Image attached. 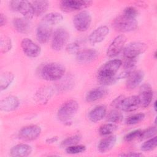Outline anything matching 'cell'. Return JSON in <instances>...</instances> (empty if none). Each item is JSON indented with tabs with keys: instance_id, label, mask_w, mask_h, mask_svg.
I'll return each instance as SVG.
<instances>
[{
	"instance_id": "5b68a950",
	"label": "cell",
	"mask_w": 157,
	"mask_h": 157,
	"mask_svg": "<svg viewBox=\"0 0 157 157\" xmlns=\"http://www.w3.org/2000/svg\"><path fill=\"white\" fill-rule=\"evenodd\" d=\"M10 8L21 13L24 18L28 20L34 16V11L31 2L28 1H12L10 2Z\"/></svg>"
},
{
	"instance_id": "484cf974",
	"label": "cell",
	"mask_w": 157,
	"mask_h": 157,
	"mask_svg": "<svg viewBox=\"0 0 157 157\" xmlns=\"http://www.w3.org/2000/svg\"><path fill=\"white\" fill-rule=\"evenodd\" d=\"M31 2L36 16H40L44 14L49 7V2L47 1H34Z\"/></svg>"
},
{
	"instance_id": "d6986e66",
	"label": "cell",
	"mask_w": 157,
	"mask_h": 157,
	"mask_svg": "<svg viewBox=\"0 0 157 157\" xmlns=\"http://www.w3.org/2000/svg\"><path fill=\"white\" fill-rule=\"evenodd\" d=\"M98 55V52L93 49H84L79 50L76 54V59L80 63H87L94 59Z\"/></svg>"
},
{
	"instance_id": "277c9868",
	"label": "cell",
	"mask_w": 157,
	"mask_h": 157,
	"mask_svg": "<svg viewBox=\"0 0 157 157\" xmlns=\"http://www.w3.org/2000/svg\"><path fill=\"white\" fill-rule=\"evenodd\" d=\"M121 64V61L117 59L107 61L99 68L98 71V78L115 76Z\"/></svg>"
},
{
	"instance_id": "d590c367",
	"label": "cell",
	"mask_w": 157,
	"mask_h": 157,
	"mask_svg": "<svg viewBox=\"0 0 157 157\" xmlns=\"http://www.w3.org/2000/svg\"><path fill=\"white\" fill-rule=\"evenodd\" d=\"M98 80L99 83L102 85H110L115 83L117 81L118 78L115 75L113 77H110L98 78Z\"/></svg>"
},
{
	"instance_id": "1f68e13d",
	"label": "cell",
	"mask_w": 157,
	"mask_h": 157,
	"mask_svg": "<svg viewBox=\"0 0 157 157\" xmlns=\"http://www.w3.org/2000/svg\"><path fill=\"white\" fill-rule=\"evenodd\" d=\"M0 47L2 53H7L12 48V41L7 36H2L0 40Z\"/></svg>"
},
{
	"instance_id": "f35d334b",
	"label": "cell",
	"mask_w": 157,
	"mask_h": 157,
	"mask_svg": "<svg viewBox=\"0 0 157 157\" xmlns=\"http://www.w3.org/2000/svg\"><path fill=\"white\" fill-rule=\"evenodd\" d=\"M123 14H124L126 16L136 18V16L138 14V11L135 7L130 6V7H127L126 8L124 9V12Z\"/></svg>"
},
{
	"instance_id": "f546056e",
	"label": "cell",
	"mask_w": 157,
	"mask_h": 157,
	"mask_svg": "<svg viewBox=\"0 0 157 157\" xmlns=\"http://www.w3.org/2000/svg\"><path fill=\"white\" fill-rule=\"evenodd\" d=\"M157 144V137L154 136L145 142L141 146V150L144 151H148L155 149Z\"/></svg>"
},
{
	"instance_id": "ba28073f",
	"label": "cell",
	"mask_w": 157,
	"mask_h": 157,
	"mask_svg": "<svg viewBox=\"0 0 157 157\" xmlns=\"http://www.w3.org/2000/svg\"><path fill=\"white\" fill-rule=\"evenodd\" d=\"M69 38V33L63 28L57 29L53 34L52 40V48L54 50H61L67 44Z\"/></svg>"
},
{
	"instance_id": "4dcf8cb0",
	"label": "cell",
	"mask_w": 157,
	"mask_h": 157,
	"mask_svg": "<svg viewBox=\"0 0 157 157\" xmlns=\"http://www.w3.org/2000/svg\"><path fill=\"white\" fill-rule=\"evenodd\" d=\"M122 113L117 110H113L110 111L107 116V120L112 123H119L122 120Z\"/></svg>"
},
{
	"instance_id": "52a82bcc",
	"label": "cell",
	"mask_w": 157,
	"mask_h": 157,
	"mask_svg": "<svg viewBox=\"0 0 157 157\" xmlns=\"http://www.w3.org/2000/svg\"><path fill=\"white\" fill-rule=\"evenodd\" d=\"M91 17L90 13L85 10L80 12L73 18V24L75 28L81 32L86 31L90 26Z\"/></svg>"
},
{
	"instance_id": "cb8c5ba5",
	"label": "cell",
	"mask_w": 157,
	"mask_h": 157,
	"mask_svg": "<svg viewBox=\"0 0 157 157\" xmlns=\"http://www.w3.org/2000/svg\"><path fill=\"white\" fill-rule=\"evenodd\" d=\"M106 115V108L103 105H99L91 110L89 114L88 118L92 122L96 123L103 119Z\"/></svg>"
},
{
	"instance_id": "7402d4cb",
	"label": "cell",
	"mask_w": 157,
	"mask_h": 157,
	"mask_svg": "<svg viewBox=\"0 0 157 157\" xmlns=\"http://www.w3.org/2000/svg\"><path fill=\"white\" fill-rule=\"evenodd\" d=\"M108 93L106 88L98 87L90 90L86 95V101L89 102L96 101L104 97Z\"/></svg>"
},
{
	"instance_id": "f6af8a7d",
	"label": "cell",
	"mask_w": 157,
	"mask_h": 157,
	"mask_svg": "<svg viewBox=\"0 0 157 157\" xmlns=\"http://www.w3.org/2000/svg\"><path fill=\"white\" fill-rule=\"evenodd\" d=\"M154 109H155V111L156 110V101H155L154 102Z\"/></svg>"
},
{
	"instance_id": "9a60e30c",
	"label": "cell",
	"mask_w": 157,
	"mask_h": 157,
	"mask_svg": "<svg viewBox=\"0 0 157 157\" xmlns=\"http://www.w3.org/2000/svg\"><path fill=\"white\" fill-rule=\"evenodd\" d=\"M20 104L19 99L15 96H9L0 102V109L4 112H12L17 109Z\"/></svg>"
},
{
	"instance_id": "7c38bea8",
	"label": "cell",
	"mask_w": 157,
	"mask_h": 157,
	"mask_svg": "<svg viewBox=\"0 0 157 157\" xmlns=\"http://www.w3.org/2000/svg\"><path fill=\"white\" fill-rule=\"evenodd\" d=\"M41 133V128L37 125H29L21 128L18 133L20 139L25 140H33Z\"/></svg>"
},
{
	"instance_id": "d4e9b609",
	"label": "cell",
	"mask_w": 157,
	"mask_h": 157,
	"mask_svg": "<svg viewBox=\"0 0 157 157\" xmlns=\"http://www.w3.org/2000/svg\"><path fill=\"white\" fill-rule=\"evenodd\" d=\"M63 19V17L61 13L58 12H50L42 17L41 23L51 26L60 23Z\"/></svg>"
},
{
	"instance_id": "8d00e7d4",
	"label": "cell",
	"mask_w": 157,
	"mask_h": 157,
	"mask_svg": "<svg viewBox=\"0 0 157 157\" xmlns=\"http://www.w3.org/2000/svg\"><path fill=\"white\" fill-rule=\"evenodd\" d=\"M141 132H142V131L140 129L134 130L133 131H131V132H129L128 134H127L124 136V139L126 142H131L137 138H139Z\"/></svg>"
},
{
	"instance_id": "8992f818",
	"label": "cell",
	"mask_w": 157,
	"mask_h": 157,
	"mask_svg": "<svg viewBox=\"0 0 157 157\" xmlns=\"http://www.w3.org/2000/svg\"><path fill=\"white\" fill-rule=\"evenodd\" d=\"M91 1L85 0H63L60 2V8L66 12L84 9L92 4Z\"/></svg>"
},
{
	"instance_id": "d6a6232c",
	"label": "cell",
	"mask_w": 157,
	"mask_h": 157,
	"mask_svg": "<svg viewBox=\"0 0 157 157\" xmlns=\"http://www.w3.org/2000/svg\"><path fill=\"white\" fill-rule=\"evenodd\" d=\"M145 118V115L142 113H139L137 114H134L129 117L126 120V123L128 124H136L139 122H140Z\"/></svg>"
},
{
	"instance_id": "8fae6325",
	"label": "cell",
	"mask_w": 157,
	"mask_h": 157,
	"mask_svg": "<svg viewBox=\"0 0 157 157\" xmlns=\"http://www.w3.org/2000/svg\"><path fill=\"white\" fill-rule=\"evenodd\" d=\"M21 48L25 54L31 58H36L40 54V47L29 38H24L21 42Z\"/></svg>"
},
{
	"instance_id": "30bf717a",
	"label": "cell",
	"mask_w": 157,
	"mask_h": 157,
	"mask_svg": "<svg viewBox=\"0 0 157 157\" xmlns=\"http://www.w3.org/2000/svg\"><path fill=\"white\" fill-rule=\"evenodd\" d=\"M126 38L124 35L117 36L110 44L107 49V55L110 58H113L118 55L123 49Z\"/></svg>"
},
{
	"instance_id": "603a6c76",
	"label": "cell",
	"mask_w": 157,
	"mask_h": 157,
	"mask_svg": "<svg viewBox=\"0 0 157 157\" xmlns=\"http://www.w3.org/2000/svg\"><path fill=\"white\" fill-rule=\"evenodd\" d=\"M117 141L115 136H110L102 139L98 145L99 151L101 153H105L111 150L115 145Z\"/></svg>"
},
{
	"instance_id": "7a4b0ae2",
	"label": "cell",
	"mask_w": 157,
	"mask_h": 157,
	"mask_svg": "<svg viewBox=\"0 0 157 157\" xmlns=\"http://www.w3.org/2000/svg\"><path fill=\"white\" fill-rule=\"evenodd\" d=\"M112 26L116 31L124 33L136 29L138 26V23L135 18L122 14L114 19Z\"/></svg>"
},
{
	"instance_id": "ab89813d",
	"label": "cell",
	"mask_w": 157,
	"mask_h": 157,
	"mask_svg": "<svg viewBox=\"0 0 157 157\" xmlns=\"http://www.w3.org/2000/svg\"><path fill=\"white\" fill-rule=\"evenodd\" d=\"M66 49H67V51L71 54H73V53L77 54L79 51V45L78 44L75 42L71 43L67 46Z\"/></svg>"
},
{
	"instance_id": "b9f144b4",
	"label": "cell",
	"mask_w": 157,
	"mask_h": 157,
	"mask_svg": "<svg viewBox=\"0 0 157 157\" xmlns=\"http://www.w3.org/2000/svg\"><path fill=\"white\" fill-rule=\"evenodd\" d=\"M120 156H131V157H139V156H142L143 155L140 153H136V152H129L127 153H122L120 155Z\"/></svg>"
},
{
	"instance_id": "2e32d148",
	"label": "cell",
	"mask_w": 157,
	"mask_h": 157,
	"mask_svg": "<svg viewBox=\"0 0 157 157\" xmlns=\"http://www.w3.org/2000/svg\"><path fill=\"white\" fill-rule=\"evenodd\" d=\"M52 33V28L51 26L40 23L36 30V39L39 42L45 44L48 41Z\"/></svg>"
},
{
	"instance_id": "7bdbcfd3",
	"label": "cell",
	"mask_w": 157,
	"mask_h": 157,
	"mask_svg": "<svg viewBox=\"0 0 157 157\" xmlns=\"http://www.w3.org/2000/svg\"><path fill=\"white\" fill-rule=\"evenodd\" d=\"M6 23V18L4 15V14L1 13L0 15V25L1 26H2Z\"/></svg>"
},
{
	"instance_id": "9c48e42d",
	"label": "cell",
	"mask_w": 157,
	"mask_h": 157,
	"mask_svg": "<svg viewBox=\"0 0 157 157\" xmlns=\"http://www.w3.org/2000/svg\"><path fill=\"white\" fill-rule=\"evenodd\" d=\"M147 45L141 42L129 43L123 50L124 55L126 58H136L139 55L146 51Z\"/></svg>"
},
{
	"instance_id": "6da1fadb",
	"label": "cell",
	"mask_w": 157,
	"mask_h": 157,
	"mask_svg": "<svg viewBox=\"0 0 157 157\" xmlns=\"http://www.w3.org/2000/svg\"><path fill=\"white\" fill-rule=\"evenodd\" d=\"M65 73L64 67L57 63H49L39 69L40 77L47 81H55L61 78Z\"/></svg>"
},
{
	"instance_id": "4316f807",
	"label": "cell",
	"mask_w": 157,
	"mask_h": 157,
	"mask_svg": "<svg viewBox=\"0 0 157 157\" xmlns=\"http://www.w3.org/2000/svg\"><path fill=\"white\" fill-rule=\"evenodd\" d=\"M14 79V75L10 72H5L1 75L0 88L1 91L7 89Z\"/></svg>"
},
{
	"instance_id": "ffe728a7",
	"label": "cell",
	"mask_w": 157,
	"mask_h": 157,
	"mask_svg": "<svg viewBox=\"0 0 157 157\" xmlns=\"http://www.w3.org/2000/svg\"><path fill=\"white\" fill-rule=\"evenodd\" d=\"M32 152V148L26 144H20L13 146L10 150V155L14 157H26Z\"/></svg>"
},
{
	"instance_id": "74e56055",
	"label": "cell",
	"mask_w": 157,
	"mask_h": 157,
	"mask_svg": "<svg viewBox=\"0 0 157 157\" xmlns=\"http://www.w3.org/2000/svg\"><path fill=\"white\" fill-rule=\"evenodd\" d=\"M137 63L136 58H126L123 67L124 70H130L132 71L134 68L136 64Z\"/></svg>"
},
{
	"instance_id": "e0dca14e",
	"label": "cell",
	"mask_w": 157,
	"mask_h": 157,
	"mask_svg": "<svg viewBox=\"0 0 157 157\" xmlns=\"http://www.w3.org/2000/svg\"><path fill=\"white\" fill-rule=\"evenodd\" d=\"M140 102L138 96H131L123 99L120 109L124 112H133L138 109Z\"/></svg>"
},
{
	"instance_id": "f1b7e54d",
	"label": "cell",
	"mask_w": 157,
	"mask_h": 157,
	"mask_svg": "<svg viewBox=\"0 0 157 157\" xmlns=\"http://www.w3.org/2000/svg\"><path fill=\"white\" fill-rule=\"evenodd\" d=\"M117 129V126L113 123L104 124L100 126L99 132L102 136H107L112 134Z\"/></svg>"
},
{
	"instance_id": "ee69618b",
	"label": "cell",
	"mask_w": 157,
	"mask_h": 157,
	"mask_svg": "<svg viewBox=\"0 0 157 157\" xmlns=\"http://www.w3.org/2000/svg\"><path fill=\"white\" fill-rule=\"evenodd\" d=\"M57 140H58V137H50V138L47 139L46 142L47 143L52 144V143H54V142H56Z\"/></svg>"
},
{
	"instance_id": "44dd1931",
	"label": "cell",
	"mask_w": 157,
	"mask_h": 157,
	"mask_svg": "<svg viewBox=\"0 0 157 157\" xmlns=\"http://www.w3.org/2000/svg\"><path fill=\"white\" fill-rule=\"evenodd\" d=\"M13 25L15 29L22 34H28L31 30V24L26 18H15L13 20Z\"/></svg>"
},
{
	"instance_id": "5bb4252c",
	"label": "cell",
	"mask_w": 157,
	"mask_h": 157,
	"mask_svg": "<svg viewBox=\"0 0 157 157\" xmlns=\"http://www.w3.org/2000/svg\"><path fill=\"white\" fill-rule=\"evenodd\" d=\"M109 33V29L107 26H101L95 29L89 36L88 40L92 44L101 42L104 40Z\"/></svg>"
},
{
	"instance_id": "e575fe53",
	"label": "cell",
	"mask_w": 157,
	"mask_h": 157,
	"mask_svg": "<svg viewBox=\"0 0 157 157\" xmlns=\"http://www.w3.org/2000/svg\"><path fill=\"white\" fill-rule=\"evenodd\" d=\"M156 133V127H150L141 132L139 139L141 140L150 139L154 137Z\"/></svg>"
},
{
	"instance_id": "3957f363",
	"label": "cell",
	"mask_w": 157,
	"mask_h": 157,
	"mask_svg": "<svg viewBox=\"0 0 157 157\" xmlns=\"http://www.w3.org/2000/svg\"><path fill=\"white\" fill-rule=\"evenodd\" d=\"M78 109V104L71 99L63 104L58 111V117L63 123H69L75 116Z\"/></svg>"
},
{
	"instance_id": "83f0119b",
	"label": "cell",
	"mask_w": 157,
	"mask_h": 157,
	"mask_svg": "<svg viewBox=\"0 0 157 157\" xmlns=\"http://www.w3.org/2000/svg\"><path fill=\"white\" fill-rule=\"evenodd\" d=\"M81 139L82 136L80 134H75L63 140L61 142L60 146L61 147H68L77 145L81 140Z\"/></svg>"
},
{
	"instance_id": "4fadbf2b",
	"label": "cell",
	"mask_w": 157,
	"mask_h": 157,
	"mask_svg": "<svg viewBox=\"0 0 157 157\" xmlns=\"http://www.w3.org/2000/svg\"><path fill=\"white\" fill-rule=\"evenodd\" d=\"M153 96V90L151 86L148 83L143 84L140 88L138 96L140 105L144 108L148 107L151 102Z\"/></svg>"
},
{
	"instance_id": "60d3db41",
	"label": "cell",
	"mask_w": 157,
	"mask_h": 157,
	"mask_svg": "<svg viewBox=\"0 0 157 157\" xmlns=\"http://www.w3.org/2000/svg\"><path fill=\"white\" fill-rule=\"evenodd\" d=\"M124 98V96H123V95H121V96H119L118 97L116 98L112 102L111 105L113 107H114L115 109H120V107H121V102L123 100V99Z\"/></svg>"
},
{
	"instance_id": "836d02e7",
	"label": "cell",
	"mask_w": 157,
	"mask_h": 157,
	"mask_svg": "<svg viewBox=\"0 0 157 157\" xmlns=\"http://www.w3.org/2000/svg\"><path fill=\"white\" fill-rule=\"evenodd\" d=\"M85 150H86V147L84 145H72V146L66 147V152L68 154L74 155V154L81 153L85 151Z\"/></svg>"
},
{
	"instance_id": "ac0fdd59",
	"label": "cell",
	"mask_w": 157,
	"mask_h": 157,
	"mask_svg": "<svg viewBox=\"0 0 157 157\" xmlns=\"http://www.w3.org/2000/svg\"><path fill=\"white\" fill-rule=\"evenodd\" d=\"M144 77V72L140 71H134L127 77L126 87L128 89L132 90L136 88L143 80Z\"/></svg>"
}]
</instances>
